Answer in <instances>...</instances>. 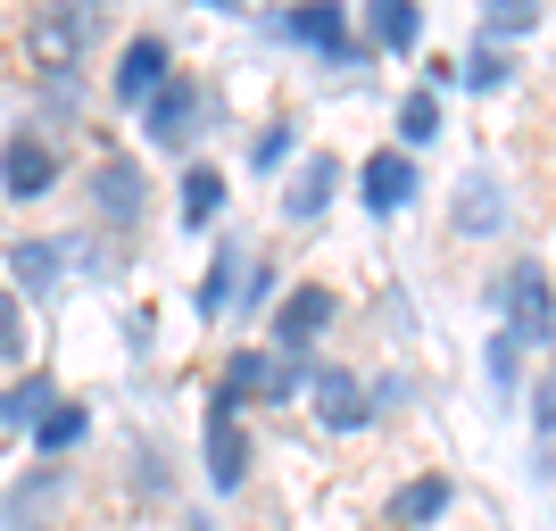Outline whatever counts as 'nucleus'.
Listing matches in <instances>:
<instances>
[{"label": "nucleus", "instance_id": "1", "mask_svg": "<svg viewBox=\"0 0 556 531\" xmlns=\"http://www.w3.org/2000/svg\"><path fill=\"white\" fill-rule=\"evenodd\" d=\"M498 307H507V341L540 349L548 341V266H540V257L507 266V275H498Z\"/></svg>", "mask_w": 556, "mask_h": 531}, {"label": "nucleus", "instance_id": "2", "mask_svg": "<svg viewBox=\"0 0 556 531\" xmlns=\"http://www.w3.org/2000/svg\"><path fill=\"white\" fill-rule=\"evenodd\" d=\"M141 116H150V141H159V150H184V141L200 134V116H208V92H200L191 75H166Z\"/></svg>", "mask_w": 556, "mask_h": 531}, {"label": "nucleus", "instance_id": "3", "mask_svg": "<svg viewBox=\"0 0 556 531\" xmlns=\"http://www.w3.org/2000/svg\"><path fill=\"white\" fill-rule=\"evenodd\" d=\"M300 399H307V416L325 423V432H357V423H366V382L341 374V366H316Z\"/></svg>", "mask_w": 556, "mask_h": 531}, {"label": "nucleus", "instance_id": "4", "mask_svg": "<svg viewBox=\"0 0 556 531\" xmlns=\"http://www.w3.org/2000/svg\"><path fill=\"white\" fill-rule=\"evenodd\" d=\"M332 324V291L325 282H307V291H291V300L275 307V357H307V341Z\"/></svg>", "mask_w": 556, "mask_h": 531}, {"label": "nucleus", "instance_id": "5", "mask_svg": "<svg viewBox=\"0 0 556 531\" xmlns=\"http://www.w3.org/2000/svg\"><path fill=\"white\" fill-rule=\"evenodd\" d=\"M0 184L17 191V200H42V191L59 184V150H50L42 134H17L9 150H0Z\"/></svg>", "mask_w": 556, "mask_h": 531}, {"label": "nucleus", "instance_id": "6", "mask_svg": "<svg viewBox=\"0 0 556 531\" xmlns=\"http://www.w3.org/2000/svg\"><path fill=\"white\" fill-rule=\"evenodd\" d=\"M84 42H92V9H42V17H34V59H42L50 75H67Z\"/></svg>", "mask_w": 556, "mask_h": 531}, {"label": "nucleus", "instance_id": "7", "mask_svg": "<svg viewBox=\"0 0 556 531\" xmlns=\"http://www.w3.org/2000/svg\"><path fill=\"white\" fill-rule=\"evenodd\" d=\"M159 84H166V42H159V34H134L125 59H116V100H125V109H150Z\"/></svg>", "mask_w": 556, "mask_h": 531}, {"label": "nucleus", "instance_id": "8", "mask_svg": "<svg viewBox=\"0 0 556 531\" xmlns=\"http://www.w3.org/2000/svg\"><path fill=\"white\" fill-rule=\"evenodd\" d=\"M357 184H366V208L374 216H399L407 200H416V159H407V150H374Z\"/></svg>", "mask_w": 556, "mask_h": 531}, {"label": "nucleus", "instance_id": "9", "mask_svg": "<svg viewBox=\"0 0 556 531\" xmlns=\"http://www.w3.org/2000/svg\"><path fill=\"white\" fill-rule=\"evenodd\" d=\"M332 184H341V166H332V150L300 159V175H291V191H282V216H291V225H316V216L332 208Z\"/></svg>", "mask_w": 556, "mask_h": 531}, {"label": "nucleus", "instance_id": "10", "mask_svg": "<svg viewBox=\"0 0 556 531\" xmlns=\"http://www.w3.org/2000/svg\"><path fill=\"white\" fill-rule=\"evenodd\" d=\"M241 473H250V440H241V416L208 407V482H216V490H241Z\"/></svg>", "mask_w": 556, "mask_h": 531}, {"label": "nucleus", "instance_id": "11", "mask_svg": "<svg viewBox=\"0 0 556 531\" xmlns=\"http://www.w3.org/2000/svg\"><path fill=\"white\" fill-rule=\"evenodd\" d=\"M9 275H17L34 300H59V275H67V241H17V250H9Z\"/></svg>", "mask_w": 556, "mask_h": 531}, {"label": "nucleus", "instance_id": "12", "mask_svg": "<svg viewBox=\"0 0 556 531\" xmlns=\"http://www.w3.org/2000/svg\"><path fill=\"white\" fill-rule=\"evenodd\" d=\"M498 225H507V191H498V175H473V184L457 191V232L465 241H490Z\"/></svg>", "mask_w": 556, "mask_h": 531}, {"label": "nucleus", "instance_id": "13", "mask_svg": "<svg viewBox=\"0 0 556 531\" xmlns=\"http://www.w3.org/2000/svg\"><path fill=\"white\" fill-rule=\"evenodd\" d=\"M92 208L109 216V225H134V216H141V166L109 159V166L92 175Z\"/></svg>", "mask_w": 556, "mask_h": 531}, {"label": "nucleus", "instance_id": "14", "mask_svg": "<svg viewBox=\"0 0 556 531\" xmlns=\"http://www.w3.org/2000/svg\"><path fill=\"white\" fill-rule=\"evenodd\" d=\"M448 498H457V482H448V473H424V482H407L391 498V515H399V523H441Z\"/></svg>", "mask_w": 556, "mask_h": 531}, {"label": "nucleus", "instance_id": "15", "mask_svg": "<svg viewBox=\"0 0 556 531\" xmlns=\"http://www.w3.org/2000/svg\"><path fill=\"white\" fill-rule=\"evenodd\" d=\"M366 25H374V42H382V50H416V34H424L416 0H374Z\"/></svg>", "mask_w": 556, "mask_h": 531}, {"label": "nucleus", "instance_id": "16", "mask_svg": "<svg viewBox=\"0 0 556 531\" xmlns=\"http://www.w3.org/2000/svg\"><path fill=\"white\" fill-rule=\"evenodd\" d=\"M282 25H291V34H300V42L332 50V59H341V67H349V59H357V50H349V34H341V9H291V17H282Z\"/></svg>", "mask_w": 556, "mask_h": 531}, {"label": "nucleus", "instance_id": "17", "mask_svg": "<svg viewBox=\"0 0 556 531\" xmlns=\"http://www.w3.org/2000/svg\"><path fill=\"white\" fill-rule=\"evenodd\" d=\"M50 407H59V382H50V374H34V382H17V391L0 399V432H9V423H42Z\"/></svg>", "mask_w": 556, "mask_h": 531}, {"label": "nucleus", "instance_id": "18", "mask_svg": "<svg viewBox=\"0 0 556 531\" xmlns=\"http://www.w3.org/2000/svg\"><path fill=\"white\" fill-rule=\"evenodd\" d=\"M216 208H225V175H216V166H191L184 175V225H216Z\"/></svg>", "mask_w": 556, "mask_h": 531}, {"label": "nucleus", "instance_id": "19", "mask_svg": "<svg viewBox=\"0 0 556 531\" xmlns=\"http://www.w3.org/2000/svg\"><path fill=\"white\" fill-rule=\"evenodd\" d=\"M241 266H250V250H241V241H225V250H216V266H208V282H200V316H225L232 275H241Z\"/></svg>", "mask_w": 556, "mask_h": 531}, {"label": "nucleus", "instance_id": "20", "mask_svg": "<svg viewBox=\"0 0 556 531\" xmlns=\"http://www.w3.org/2000/svg\"><path fill=\"white\" fill-rule=\"evenodd\" d=\"M532 25H540V9H532V0H490V17H482V50L515 42V34H532Z\"/></svg>", "mask_w": 556, "mask_h": 531}, {"label": "nucleus", "instance_id": "21", "mask_svg": "<svg viewBox=\"0 0 556 531\" xmlns=\"http://www.w3.org/2000/svg\"><path fill=\"white\" fill-rule=\"evenodd\" d=\"M59 498H67V482H59V473H42V482H25L17 498H9V515H17V523H42Z\"/></svg>", "mask_w": 556, "mask_h": 531}, {"label": "nucleus", "instance_id": "22", "mask_svg": "<svg viewBox=\"0 0 556 531\" xmlns=\"http://www.w3.org/2000/svg\"><path fill=\"white\" fill-rule=\"evenodd\" d=\"M34 440H42L50 457H59V448H75V440H84V407H67V399H59V407L34 423Z\"/></svg>", "mask_w": 556, "mask_h": 531}, {"label": "nucleus", "instance_id": "23", "mask_svg": "<svg viewBox=\"0 0 556 531\" xmlns=\"http://www.w3.org/2000/svg\"><path fill=\"white\" fill-rule=\"evenodd\" d=\"M399 134H407V141H432V134H441V100H432V92H407V109H399Z\"/></svg>", "mask_w": 556, "mask_h": 531}, {"label": "nucleus", "instance_id": "24", "mask_svg": "<svg viewBox=\"0 0 556 531\" xmlns=\"http://www.w3.org/2000/svg\"><path fill=\"white\" fill-rule=\"evenodd\" d=\"M448 84H473V92H490V84H507V59H498V50H473L465 67H448Z\"/></svg>", "mask_w": 556, "mask_h": 531}, {"label": "nucleus", "instance_id": "25", "mask_svg": "<svg viewBox=\"0 0 556 531\" xmlns=\"http://www.w3.org/2000/svg\"><path fill=\"white\" fill-rule=\"evenodd\" d=\"M282 150H291V125L275 116V125H266V134L250 141V166H282Z\"/></svg>", "mask_w": 556, "mask_h": 531}, {"label": "nucleus", "instance_id": "26", "mask_svg": "<svg viewBox=\"0 0 556 531\" xmlns=\"http://www.w3.org/2000/svg\"><path fill=\"white\" fill-rule=\"evenodd\" d=\"M17 349H25V332H17V300L0 291V357H17Z\"/></svg>", "mask_w": 556, "mask_h": 531}, {"label": "nucleus", "instance_id": "27", "mask_svg": "<svg viewBox=\"0 0 556 531\" xmlns=\"http://www.w3.org/2000/svg\"><path fill=\"white\" fill-rule=\"evenodd\" d=\"M490 374H498V382H515V341H507V332L490 341Z\"/></svg>", "mask_w": 556, "mask_h": 531}]
</instances>
